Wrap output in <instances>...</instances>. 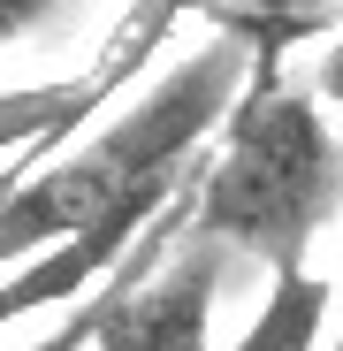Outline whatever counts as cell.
<instances>
[{
	"label": "cell",
	"instance_id": "cell-1",
	"mask_svg": "<svg viewBox=\"0 0 343 351\" xmlns=\"http://www.w3.org/2000/svg\"><path fill=\"white\" fill-rule=\"evenodd\" d=\"M252 84V46L214 38L199 53H183L153 92H138L107 130L77 138L62 160H46L31 184L0 206V275L23 267L31 252L99 229L114 214H153L176 191H191L199 176V145L221 138L229 107Z\"/></svg>",
	"mask_w": 343,
	"mask_h": 351
},
{
	"label": "cell",
	"instance_id": "cell-2",
	"mask_svg": "<svg viewBox=\"0 0 343 351\" xmlns=\"http://www.w3.org/2000/svg\"><path fill=\"white\" fill-rule=\"evenodd\" d=\"M335 206H343V145L328 114L282 77V53H252V84L229 107L214 160H199L191 237L252 252L275 275H290L305 267Z\"/></svg>",
	"mask_w": 343,
	"mask_h": 351
},
{
	"label": "cell",
	"instance_id": "cell-3",
	"mask_svg": "<svg viewBox=\"0 0 343 351\" xmlns=\"http://www.w3.org/2000/svg\"><path fill=\"white\" fill-rule=\"evenodd\" d=\"M191 214H199V176H191V191L145 229V245L114 267V282L99 290L92 351H214L221 245H206V237L176 245L191 229Z\"/></svg>",
	"mask_w": 343,
	"mask_h": 351
},
{
	"label": "cell",
	"instance_id": "cell-4",
	"mask_svg": "<svg viewBox=\"0 0 343 351\" xmlns=\"http://www.w3.org/2000/svg\"><path fill=\"white\" fill-rule=\"evenodd\" d=\"M328 321H335V282L313 275V267H290V275H275L267 306L252 313L237 351H320Z\"/></svg>",
	"mask_w": 343,
	"mask_h": 351
},
{
	"label": "cell",
	"instance_id": "cell-5",
	"mask_svg": "<svg viewBox=\"0 0 343 351\" xmlns=\"http://www.w3.org/2000/svg\"><path fill=\"white\" fill-rule=\"evenodd\" d=\"M191 8H206L221 23V38H237L252 53H290L298 38L335 31L343 0H191Z\"/></svg>",
	"mask_w": 343,
	"mask_h": 351
},
{
	"label": "cell",
	"instance_id": "cell-6",
	"mask_svg": "<svg viewBox=\"0 0 343 351\" xmlns=\"http://www.w3.org/2000/svg\"><path fill=\"white\" fill-rule=\"evenodd\" d=\"M62 8H69V0H0V46H16V38L46 31Z\"/></svg>",
	"mask_w": 343,
	"mask_h": 351
},
{
	"label": "cell",
	"instance_id": "cell-7",
	"mask_svg": "<svg viewBox=\"0 0 343 351\" xmlns=\"http://www.w3.org/2000/svg\"><path fill=\"white\" fill-rule=\"evenodd\" d=\"M92 328H99V290H92V298L53 328V336H38V343H23V351H92Z\"/></svg>",
	"mask_w": 343,
	"mask_h": 351
},
{
	"label": "cell",
	"instance_id": "cell-8",
	"mask_svg": "<svg viewBox=\"0 0 343 351\" xmlns=\"http://www.w3.org/2000/svg\"><path fill=\"white\" fill-rule=\"evenodd\" d=\"M320 92L343 107V16H335V46H328V62H320Z\"/></svg>",
	"mask_w": 343,
	"mask_h": 351
},
{
	"label": "cell",
	"instance_id": "cell-9",
	"mask_svg": "<svg viewBox=\"0 0 343 351\" xmlns=\"http://www.w3.org/2000/svg\"><path fill=\"white\" fill-rule=\"evenodd\" d=\"M16 184H23V176H16V168H0V206L16 199Z\"/></svg>",
	"mask_w": 343,
	"mask_h": 351
},
{
	"label": "cell",
	"instance_id": "cell-10",
	"mask_svg": "<svg viewBox=\"0 0 343 351\" xmlns=\"http://www.w3.org/2000/svg\"><path fill=\"white\" fill-rule=\"evenodd\" d=\"M335 351H343V282H335Z\"/></svg>",
	"mask_w": 343,
	"mask_h": 351
}]
</instances>
